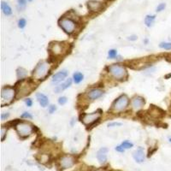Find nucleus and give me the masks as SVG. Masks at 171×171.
<instances>
[{"mask_svg":"<svg viewBox=\"0 0 171 171\" xmlns=\"http://www.w3.org/2000/svg\"><path fill=\"white\" fill-rule=\"evenodd\" d=\"M108 71L115 80H123L127 77V70L124 66L120 64H112L108 67Z\"/></svg>","mask_w":171,"mask_h":171,"instance_id":"1","label":"nucleus"},{"mask_svg":"<svg viewBox=\"0 0 171 171\" xmlns=\"http://www.w3.org/2000/svg\"><path fill=\"white\" fill-rule=\"evenodd\" d=\"M50 71V64L46 62H41L35 67L33 76L36 80H43L46 77L48 73Z\"/></svg>","mask_w":171,"mask_h":171,"instance_id":"2","label":"nucleus"},{"mask_svg":"<svg viewBox=\"0 0 171 171\" xmlns=\"http://www.w3.org/2000/svg\"><path fill=\"white\" fill-rule=\"evenodd\" d=\"M15 129L21 137L26 138V137H28L32 134V133L34 131V127L28 122L19 121L15 125Z\"/></svg>","mask_w":171,"mask_h":171,"instance_id":"3","label":"nucleus"},{"mask_svg":"<svg viewBox=\"0 0 171 171\" xmlns=\"http://www.w3.org/2000/svg\"><path fill=\"white\" fill-rule=\"evenodd\" d=\"M15 96V90L12 87H4L2 89V93H1V99H2V105H5L10 104V102H12V100L14 99Z\"/></svg>","mask_w":171,"mask_h":171,"instance_id":"4","label":"nucleus"},{"mask_svg":"<svg viewBox=\"0 0 171 171\" xmlns=\"http://www.w3.org/2000/svg\"><path fill=\"white\" fill-rule=\"evenodd\" d=\"M128 104H129V99H128V96L121 95L115 101V103L112 105V109L115 112H121L124 110H126Z\"/></svg>","mask_w":171,"mask_h":171,"instance_id":"5","label":"nucleus"},{"mask_svg":"<svg viewBox=\"0 0 171 171\" xmlns=\"http://www.w3.org/2000/svg\"><path fill=\"white\" fill-rule=\"evenodd\" d=\"M59 25L69 34H73L76 28V23L70 18H62L59 21Z\"/></svg>","mask_w":171,"mask_h":171,"instance_id":"6","label":"nucleus"},{"mask_svg":"<svg viewBox=\"0 0 171 171\" xmlns=\"http://www.w3.org/2000/svg\"><path fill=\"white\" fill-rule=\"evenodd\" d=\"M34 85L31 84V82L28 80H22L20 85L17 87V94L18 96H24L26 94H28L30 92L34 89Z\"/></svg>","mask_w":171,"mask_h":171,"instance_id":"7","label":"nucleus"},{"mask_svg":"<svg viewBox=\"0 0 171 171\" xmlns=\"http://www.w3.org/2000/svg\"><path fill=\"white\" fill-rule=\"evenodd\" d=\"M59 166L62 170H67L71 168L75 164V157L69 156V155H64L59 159Z\"/></svg>","mask_w":171,"mask_h":171,"instance_id":"8","label":"nucleus"},{"mask_svg":"<svg viewBox=\"0 0 171 171\" xmlns=\"http://www.w3.org/2000/svg\"><path fill=\"white\" fill-rule=\"evenodd\" d=\"M49 50L53 56H61L66 50L65 45L62 42L50 43L49 46Z\"/></svg>","mask_w":171,"mask_h":171,"instance_id":"9","label":"nucleus"},{"mask_svg":"<svg viewBox=\"0 0 171 171\" xmlns=\"http://www.w3.org/2000/svg\"><path fill=\"white\" fill-rule=\"evenodd\" d=\"M100 116H101V113L99 111L93 112L90 114H84L81 116V121L86 125H91L94 121L99 120Z\"/></svg>","mask_w":171,"mask_h":171,"instance_id":"10","label":"nucleus"},{"mask_svg":"<svg viewBox=\"0 0 171 171\" xmlns=\"http://www.w3.org/2000/svg\"><path fill=\"white\" fill-rule=\"evenodd\" d=\"M68 76V72L67 70H61L59 71L57 74H55L53 76H52V79H51V83L52 84H59L61 83L62 81H64V79L66 78Z\"/></svg>","mask_w":171,"mask_h":171,"instance_id":"11","label":"nucleus"},{"mask_svg":"<svg viewBox=\"0 0 171 171\" xmlns=\"http://www.w3.org/2000/svg\"><path fill=\"white\" fill-rule=\"evenodd\" d=\"M87 7L92 12H99L103 9V4L99 1L91 0L87 3Z\"/></svg>","mask_w":171,"mask_h":171,"instance_id":"12","label":"nucleus"},{"mask_svg":"<svg viewBox=\"0 0 171 171\" xmlns=\"http://www.w3.org/2000/svg\"><path fill=\"white\" fill-rule=\"evenodd\" d=\"M104 94V91L99 88H93L88 91L86 93V96L89 99L95 100L97 99H99L100 97Z\"/></svg>","mask_w":171,"mask_h":171,"instance_id":"13","label":"nucleus"},{"mask_svg":"<svg viewBox=\"0 0 171 171\" xmlns=\"http://www.w3.org/2000/svg\"><path fill=\"white\" fill-rule=\"evenodd\" d=\"M133 157H134V159L138 164L143 163L145 161V151H144L142 147H139L138 149L135 150L134 151V153H133Z\"/></svg>","mask_w":171,"mask_h":171,"instance_id":"14","label":"nucleus"},{"mask_svg":"<svg viewBox=\"0 0 171 171\" xmlns=\"http://www.w3.org/2000/svg\"><path fill=\"white\" fill-rule=\"evenodd\" d=\"M147 115H149L150 117H151L152 119L157 120V119L161 118L164 115V111L161 110L160 109L157 108V107H152L151 109H150L148 110Z\"/></svg>","mask_w":171,"mask_h":171,"instance_id":"15","label":"nucleus"},{"mask_svg":"<svg viewBox=\"0 0 171 171\" xmlns=\"http://www.w3.org/2000/svg\"><path fill=\"white\" fill-rule=\"evenodd\" d=\"M145 99H144V98L142 97H140V96H136L134 97L133 99H132V107L136 110H140V109H141L144 105H145Z\"/></svg>","mask_w":171,"mask_h":171,"instance_id":"16","label":"nucleus"},{"mask_svg":"<svg viewBox=\"0 0 171 171\" xmlns=\"http://www.w3.org/2000/svg\"><path fill=\"white\" fill-rule=\"evenodd\" d=\"M107 153H108V148L103 147L97 152V158L100 164H105L107 161Z\"/></svg>","mask_w":171,"mask_h":171,"instance_id":"17","label":"nucleus"},{"mask_svg":"<svg viewBox=\"0 0 171 171\" xmlns=\"http://www.w3.org/2000/svg\"><path fill=\"white\" fill-rule=\"evenodd\" d=\"M72 84V79H68V80H66L63 83H61V84H59L58 86H56V88H55V92L57 93H62L63 91L64 90H66L67 88H69Z\"/></svg>","mask_w":171,"mask_h":171,"instance_id":"18","label":"nucleus"},{"mask_svg":"<svg viewBox=\"0 0 171 171\" xmlns=\"http://www.w3.org/2000/svg\"><path fill=\"white\" fill-rule=\"evenodd\" d=\"M36 98H37L38 102L39 103V104L42 107L45 108V107H46L48 105L49 99H48V98L45 94H43V93H37L36 94Z\"/></svg>","mask_w":171,"mask_h":171,"instance_id":"19","label":"nucleus"},{"mask_svg":"<svg viewBox=\"0 0 171 171\" xmlns=\"http://www.w3.org/2000/svg\"><path fill=\"white\" fill-rule=\"evenodd\" d=\"M1 8H2V10H3V13L5 15H10L12 14V10L10 6L7 3L5 2H2L1 4Z\"/></svg>","mask_w":171,"mask_h":171,"instance_id":"20","label":"nucleus"},{"mask_svg":"<svg viewBox=\"0 0 171 171\" xmlns=\"http://www.w3.org/2000/svg\"><path fill=\"white\" fill-rule=\"evenodd\" d=\"M155 19H156V15H146L145 18V24L146 25V27H151L155 21Z\"/></svg>","mask_w":171,"mask_h":171,"instance_id":"21","label":"nucleus"},{"mask_svg":"<svg viewBox=\"0 0 171 171\" xmlns=\"http://www.w3.org/2000/svg\"><path fill=\"white\" fill-rule=\"evenodd\" d=\"M16 75H17V78L22 80V79L26 78L27 75H28V71L23 69V68H19L17 70H16Z\"/></svg>","mask_w":171,"mask_h":171,"instance_id":"22","label":"nucleus"},{"mask_svg":"<svg viewBox=\"0 0 171 171\" xmlns=\"http://www.w3.org/2000/svg\"><path fill=\"white\" fill-rule=\"evenodd\" d=\"M83 78H84V76H83V75L80 72H75L73 75V80H74L75 83H76V84L80 83L83 80Z\"/></svg>","mask_w":171,"mask_h":171,"instance_id":"23","label":"nucleus"},{"mask_svg":"<svg viewBox=\"0 0 171 171\" xmlns=\"http://www.w3.org/2000/svg\"><path fill=\"white\" fill-rule=\"evenodd\" d=\"M27 5V0H17V9L18 10H23Z\"/></svg>","mask_w":171,"mask_h":171,"instance_id":"24","label":"nucleus"},{"mask_svg":"<svg viewBox=\"0 0 171 171\" xmlns=\"http://www.w3.org/2000/svg\"><path fill=\"white\" fill-rule=\"evenodd\" d=\"M159 47L166 50H170L171 42H161L159 44Z\"/></svg>","mask_w":171,"mask_h":171,"instance_id":"25","label":"nucleus"},{"mask_svg":"<svg viewBox=\"0 0 171 171\" xmlns=\"http://www.w3.org/2000/svg\"><path fill=\"white\" fill-rule=\"evenodd\" d=\"M121 145L124 148L125 150L127 149H130V148H132L133 146H134V145H133V143L131 142H128V141H124V142H122L121 144Z\"/></svg>","mask_w":171,"mask_h":171,"instance_id":"26","label":"nucleus"},{"mask_svg":"<svg viewBox=\"0 0 171 171\" xmlns=\"http://www.w3.org/2000/svg\"><path fill=\"white\" fill-rule=\"evenodd\" d=\"M108 56H109V58H111V59L115 58L116 56H117V50H114V49L110 50H109V53H108Z\"/></svg>","mask_w":171,"mask_h":171,"instance_id":"27","label":"nucleus"},{"mask_svg":"<svg viewBox=\"0 0 171 171\" xmlns=\"http://www.w3.org/2000/svg\"><path fill=\"white\" fill-rule=\"evenodd\" d=\"M7 128H4V127H2L1 128V140H2V141H4V139H5V136L7 134Z\"/></svg>","mask_w":171,"mask_h":171,"instance_id":"28","label":"nucleus"},{"mask_svg":"<svg viewBox=\"0 0 171 171\" xmlns=\"http://www.w3.org/2000/svg\"><path fill=\"white\" fill-rule=\"evenodd\" d=\"M26 24H27V21H26L25 19H20L18 21V27L21 29L24 28L26 27Z\"/></svg>","mask_w":171,"mask_h":171,"instance_id":"29","label":"nucleus"},{"mask_svg":"<svg viewBox=\"0 0 171 171\" xmlns=\"http://www.w3.org/2000/svg\"><path fill=\"white\" fill-rule=\"evenodd\" d=\"M165 8H166V4H164V3H161V4H159L157 5L156 10H157V12H161V11L164 10V9H165Z\"/></svg>","mask_w":171,"mask_h":171,"instance_id":"30","label":"nucleus"},{"mask_svg":"<svg viewBox=\"0 0 171 171\" xmlns=\"http://www.w3.org/2000/svg\"><path fill=\"white\" fill-rule=\"evenodd\" d=\"M67 101H68V99H67L66 97H60L58 99V104H61V105H64V104H65L67 103Z\"/></svg>","mask_w":171,"mask_h":171,"instance_id":"31","label":"nucleus"},{"mask_svg":"<svg viewBox=\"0 0 171 171\" xmlns=\"http://www.w3.org/2000/svg\"><path fill=\"white\" fill-rule=\"evenodd\" d=\"M56 110H57V107H56V105H53V104H51V105H50V106H49V108H48V111H49V113H50V114L54 113Z\"/></svg>","mask_w":171,"mask_h":171,"instance_id":"32","label":"nucleus"},{"mask_svg":"<svg viewBox=\"0 0 171 171\" xmlns=\"http://www.w3.org/2000/svg\"><path fill=\"white\" fill-rule=\"evenodd\" d=\"M21 118H28V119H32L33 118V115L28 113V112H24L23 114L21 115Z\"/></svg>","mask_w":171,"mask_h":171,"instance_id":"33","label":"nucleus"},{"mask_svg":"<svg viewBox=\"0 0 171 171\" xmlns=\"http://www.w3.org/2000/svg\"><path fill=\"white\" fill-rule=\"evenodd\" d=\"M121 122H111V123H109L108 124V127H119V126H121Z\"/></svg>","mask_w":171,"mask_h":171,"instance_id":"34","label":"nucleus"},{"mask_svg":"<svg viewBox=\"0 0 171 171\" xmlns=\"http://www.w3.org/2000/svg\"><path fill=\"white\" fill-rule=\"evenodd\" d=\"M25 104H27V106L31 107L33 105V101L31 99H25Z\"/></svg>","mask_w":171,"mask_h":171,"instance_id":"35","label":"nucleus"},{"mask_svg":"<svg viewBox=\"0 0 171 171\" xmlns=\"http://www.w3.org/2000/svg\"><path fill=\"white\" fill-rule=\"evenodd\" d=\"M115 151H119V152H124L125 149L120 145H117V146L115 147Z\"/></svg>","mask_w":171,"mask_h":171,"instance_id":"36","label":"nucleus"},{"mask_svg":"<svg viewBox=\"0 0 171 171\" xmlns=\"http://www.w3.org/2000/svg\"><path fill=\"white\" fill-rule=\"evenodd\" d=\"M9 116H10L9 113H3V114L1 115V119L2 120H5V119H7Z\"/></svg>","mask_w":171,"mask_h":171,"instance_id":"37","label":"nucleus"},{"mask_svg":"<svg viewBox=\"0 0 171 171\" xmlns=\"http://www.w3.org/2000/svg\"><path fill=\"white\" fill-rule=\"evenodd\" d=\"M128 39H129V40H133V41H134V40H136V39H137V36L135 35L130 36V37L128 38Z\"/></svg>","mask_w":171,"mask_h":171,"instance_id":"38","label":"nucleus"},{"mask_svg":"<svg viewBox=\"0 0 171 171\" xmlns=\"http://www.w3.org/2000/svg\"><path fill=\"white\" fill-rule=\"evenodd\" d=\"M171 77V74H169V75H165V79H169Z\"/></svg>","mask_w":171,"mask_h":171,"instance_id":"39","label":"nucleus"},{"mask_svg":"<svg viewBox=\"0 0 171 171\" xmlns=\"http://www.w3.org/2000/svg\"><path fill=\"white\" fill-rule=\"evenodd\" d=\"M169 141L171 143V138H170V139H169Z\"/></svg>","mask_w":171,"mask_h":171,"instance_id":"40","label":"nucleus"},{"mask_svg":"<svg viewBox=\"0 0 171 171\" xmlns=\"http://www.w3.org/2000/svg\"><path fill=\"white\" fill-rule=\"evenodd\" d=\"M29 2H31V1H33V0H28Z\"/></svg>","mask_w":171,"mask_h":171,"instance_id":"41","label":"nucleus"},{"mask_svg":"<svg viewBox=\"0 0 171 171\" xmlns=\"http://www.w3.org/2000/svg\"><path fill=\"white\" fill-rule=\"evenodd\" d=\"M95 171H101V170H95Z\"/></svg>","mask_w":171,"mask_h":171,"instance_id":"42","label":"nucleus"},{"mask_svg":"<svg viewBox=\"0 0 171 171\" xmlns=\"http://www.w3.org/2000/svg\"><path fill=\"white\" fill-rule=\"evenodd\" d=\"M111 171H115V170H111Z\"/></svg>","mask_w":171,"mask_h":171,"instance_id":"43","label":"nucleus"}]
</instances>
